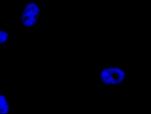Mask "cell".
I'll return each instance as SVG.
<instances>
[{
  "instance_id": "obj_1",
  "label": "cell",
  "mask_w": 151,
  "mask_h": 114,
  "mask_svg": "<svg viewBox=\"0 0 151 114\" xmlns=\"http://www.w3.org/2000/svg\"><path fill=\"white\" fill-rule=\"evenodd\" d=\"M42 10L39 2H24L18 14V21L24 28L36 29L39 26Z\"/></svg>"
},
{
  "instance_id": "obj_2",
  "label": "cell",
  "mask_w": 151,
  "mask_h": 114,
  "mask_svg": "<svg viewBox=\"0 0 151 114\" xmlns=\"http://www.w3.org/2000/svg\"><path fill=\"white\" fill-rule=\"evenodd\" d=\"M12 110V103L11 100L8 97L7 94L0 93V113L10 114Z\"/></svg>"
},
{
  "instance_id": "obj_3",
  "label": "cell",
  "mask_w": 151,
  "mask_h": 114,
  "mask_svg": "<svg viewBox=\"0 0 151 114\" xmlns=\"http://www.w3.org/2000/svg\"><path fill=\"white\" fill-rule=\"evenodd\" d=\"M12 37L13 35L9 31L6 29H0V45L9 42Z\"/></svg>"
},
{
  "instance_id": "obj_4",
  "label": "cell",
  "mask_w": 151,
  "mask_h": 114,
  "mask_svg": "<svg viewBox=\"0 0 151 114\" xmlns=\"http://www.w3.org/2000/svg\"><path fill=\"white\" fill-rule=\"evenodd\" d=\"M116 84H117V83H116V81H115V80H112V82H111V84L113 85H116Z\"/></svg>"
},
{
  "instance_id": "obj_5",
  "label": "cell",
  "mask_w": 151,
  "mask_h": 114,
  "mask_svg": "<svg viewBox=\"0 0 151 114\" xmlns=\"http://www.w3.org/2000/svg\"><path fill=\"white\" fill-rule=\"evenodd\" d=\"M119 68H120V67H116H116L114 68V69H119Z\"/></svg>"
},
{
  "instance_id": "obj_6",
  "label": "cell",
  "mask_w": 151,
  "mask_h": 114,
  "mask_svg": "<svg viewBox=\"0 0 151 114\" xmlns=\"http://www.w3.org/2000/svg\"><path fill=\"white\" fill-rule=\"evenodd\" d=\"M101 73V70L99 71V73H98V75H99Z\"/></svg>"
},
{
  "instance_id": "obj_7",
  "label": "cell",
  "mask_w": 151,
  "mask_h": 114,
  "mask_svg": "<svg viewBox=\"0 0 151 114\" xmlns=\"http://www.w3.org/2000/svg\"><path fill=\"white\" fill-rule=\"evenodd\" d=\"M103 86H104V87H106V84H103Z\"/></svg>"
},
{
  "instance_id": "obj_8",
  "label": "cell",
  "mask_w": 151,
  "mask_h": 114,
  "mask_svg": "<svg viewBox=\"0 0 151 114\" xmlns=\"http://www.w3.org/2000/svg\"><path fill=\"white\" fill-rule=\"evenodd\" d=\"M125 73H126V75H128V74H129V72H128L127 71H125Z\"/></svg>"
},
{
  "instance_id": "obj_9",
  "label": "cell",
  "mask_w": 151,
  "mask_h": 114,
  "mask_svg": "<svg viewBox=\"0 0 151 114\" xmlns=\"http://www.w3.org/2000/svg\"><path fill=\"white\" fill-rule=\"evenodd\" d=\"M111 71V68H109V71Z\"/></svg>"
},
{
  "instance_id": "obj_10",
  "label": "cell",
  "mask_w": 151,
  "mask_h": 114,
  "mask_svg": "<svg viewBox=\"0 0 151 114\" xmlns=\"http://www.w3.org/2000/svg\"><path fill=\"white\" fill-rule=\"evenodd\" d=\"M121 69H123L124 68V66H121V67H120Z\"/></svg>"
},
{
  "instance_id": "obj_11",
  "label": "cell",
  "mask_w": 151,
  "mask_h": 114,
  "mask_svg": "<svg viewBox=\"0 0 151 114\" xmlns=\"http://www.w3.org/2000/svg\"><path fill=\"white\" fill-rule=\"evenodd\" d=\"M99 82H101V79H99V81H98Z\"/></svg>"
},
{
  "instance_id": "obj_12",
  "label": "cell",
  "mask_w": 151,
  "mask_h": 114,
  "mask_svg": "<svg viewBox=\"0 0 151 114\" xmlns=\"http://www.w3.org/2000/svg\"><path fill=\"white\" fill-rule=\"evenodd\" d=\"M103 71H104V70H103V69L101 70V73H103Z\"/></svg>"
},
{
  "instance_id": "obj_13",
  "label": "cell",
  "mask_w": 151,
  "mask_h": 114,
  "mask_svg": "<svg viewBox=\"0 0 151 114\" xmlns=\"http://www.w3.org/2000/svg\"><path fill=\"white\" fill-rule=\"evenodd\" d=\"M105 69H106V68H105V67H103V68H102V69H103V70Z\"/></svg>"
},
{
  "instance_id": "obj_14",
  "label": "cell",
  "mask_w": 151,
  "mask_h": 114,
  "mask_svg": "<svg viewBox=\"0 0 151 114\" xmlns=\"http://www.w3.org/2000/svg\"><path fill=\"white\" fill-rule=\"evenodd\" d=\"M125 82V81H123V84H124V83H125V82Z\"/></svg>"
},
{
  "instance_id": "obj_15",
  "label": "cell",
  "mask_w": 151,
  "mask_h": 114,
  "mask_svg": "<svg viewBox=\"0 0 151 114\" xmlns=\"http://www.w3.org/2000/svg\"><path fill=\"white\" fill-rule=\"evenodd\" d=\"M119 87L121 88V87H122V86H119Z\"/></svg>"
}]
</instances>
